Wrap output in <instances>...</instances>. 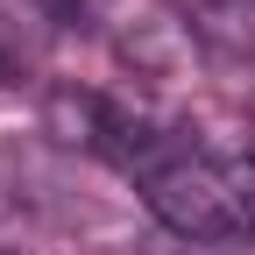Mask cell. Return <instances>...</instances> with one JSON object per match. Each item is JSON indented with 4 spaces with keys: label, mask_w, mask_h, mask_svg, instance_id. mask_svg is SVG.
<instances>
[{
    "label": "cell",
    "mask_w": 255,
    "mask_h": 255,
    "mask_svg": "<svg viewBox=\"0 0 255 255\" xmlns=\"http://www.w3.org/2000/svg\"><path fill=\"white\" fill-rule=\"evenodd\" d=\"M142 199L177 241H241L248 213H241V177L234 156H191L170 149L156 170H142Z\"/></svg>",
    "instance_id": "cell-1"
},
{
    "label": "cell",
    "mask_w": 255,
    "mask_h": 255,
    "mask_svg": "<svg viewBox=\"0 0 255 255\" xmlns=\"http://www.w3.org/2000/svg\"><path fill=\"white\" fill-rule=\"evenodd\" d=\"M234 177H241V213H248V234H255V156H234Z\"/></svg>",
    "instance_id": "cell-2"
},
{
    "label": "cell",
    "mask_w": 255,
    "mask_h": 255,
    "mask_svg": "<svg viewBox=\"0 0 255 255\" xmlns=\"http://www.w3.org/2000/svg\"><path fill=\"white\" fill-rule=\"evenodd\" d=\"M36 7H50L57 21H92V7H100V0H36Z\"/></svg>",
    "instance_id": "cell-3"
}]
</instances>
